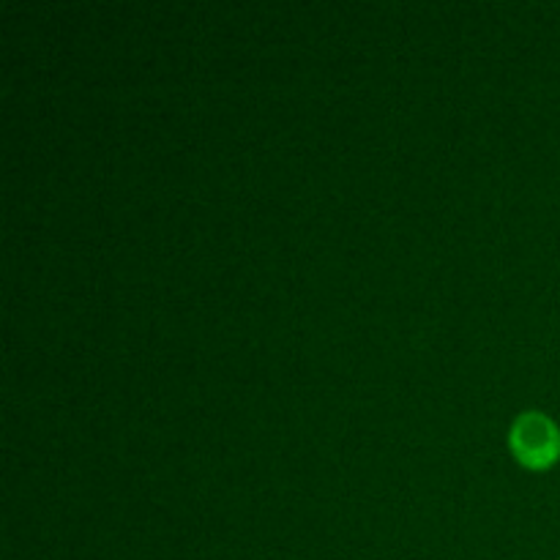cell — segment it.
Listing matches in <instances>:
<instances>
[{
  "mask_svg": "<svg viewBox=\"0 0 560 560\" xmlns=\"http://www.w3.org/2000/svg\"><path fill=\"white\" fill-rule=\"evenodd\" d=\"M509 452L523 468L550 470L560 463V427L541 410H523L509 427Z\"/></svg>",
  "mask_w": 560,
  "mask_h": 560,
  "instance_id": "obj_1",
  "label": "cell"
}]
</instances>
